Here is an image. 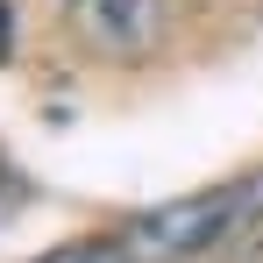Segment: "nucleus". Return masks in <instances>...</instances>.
Returning <instances> with one entry per match:
<instances>
[{
    "instance_id": "nucleus-1",
    "label": "nucleus",
    "mask_w": 263,
    "mask_h": 263,
    "mask_svg": "<svg viewBox=\"0 0 263 263\" xmlns=\"http://www.w3.org/2000/svg\"><path fill=\"white\" fill-rule=\"evenodd\" d=\"M256 220H263V171H242V178L206 185V192L142 206V214L114 220L100 235L57 242L36 263H199L214 249H228L235 235H249Z\"/></svg>"
},
{
    "instance_id": "nucleus-2",
    "label": "nucleus",
    "mask_w": 263,
    "mask_h": 263,
    "mask_svg": "<svg viewBox=\"0 0 263 263\" xmlns=\"http://www.w3.org/2000/svg\"><path fill=\"white\" fill-rule=\"evenodd\" d=\"M57 7H64L71 36L92 57H114V64L149 57L164 36V0H57Z\"/></svg>"
},
{
    "instance_id": "nucleus-4",
    "label": "nucleus",
    "mask_w": 263,
    "mask_h": 263,
    "mask_svg": "<svg viewBox=\"0 0 263 263\" xmlns=\"http://www.w3.org/2000/svg\"><path fill=\"white\" fill-rule=\"evenodd\" d=\"M235 263H263V242H256V249H242V256H235Z\"/></svg>"
},
{
    "instance_id": "nucleus-5",
    "label": "nucleus",
    "mask_w": 263,
    "mask_h": 263,
    "mask_svg": "<svg viewBox=\"0 0 263 263\" xmlns=\"http://www.w3.org/2000/svg\"><path fill=\"white\" fill-rule=\"evenodd\" d=\"M0 57H7V7H0Z\"/></svg>"
},
{
    "instance_id": "nucleus-3",
    "label": "nucleus",
    "mask_w": 263,
    "mask_h": 263,
    "mask_svg": "<svg viewBox=\"0 0 263 263\" xmlns=\"http://www.w3.org/2000/svg\"><path fill=\"white\" fill-rule=\"evenodd\" d=\"M29 206H36V185L22 178V164H14V157H0V228H14Z\"/></svg>"
}]
</instances>
